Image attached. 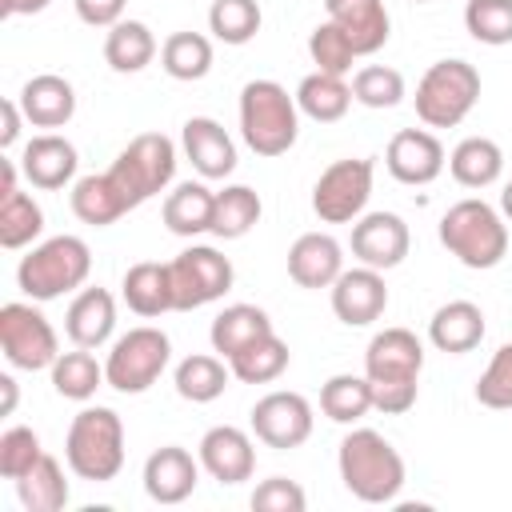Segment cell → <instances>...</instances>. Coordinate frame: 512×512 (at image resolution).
<instances>
[{
    "mask_svg": "<svg viewBox=\"0 0 512 512\" xmlns=\"http://www.w3.org/2000/svg\"><path fill=\"white\" fill-rule=\"evenodd\" d=\"M480 100V72L468 60H436L416 84V116L428 128H456Z\"/></svg>",
    "mask_w": 512,
    "mask_h": 512,
    "instance_id": "6",
    "label": "cell"
},
{
    "mask_svg": "<svg viewBox=\"0 0 512 512\" xmlns=\"http://www.w3.org/2000/svg\"><path fill=\"white\" fill-rule=\"evenodd\" d=\"M324 12L352 40L356 56H372L388 44L392 20H388L384 0H324Z\"/></svg>",
    "mask_w": 512,
    "mask_h": 512,
    "instance_id": "20",
    "label": "cell"
},
{
    "mask_svg": "<svg viewBox=\"0 0 512 512\" xmlns=\"http://www.w3.org/2000/svg\"><path fill=\"white\" fill-rule=\"evenodd\" d=\"M160 68L172 80H204L212 72V40L200 32H172L160 44Z\"/></svg>",
    "mask_w": 512,
    "mask_h": 512,
    "instance_id": "38",
    "label": "cell"
},
{
    "mask_svg": "<svg viewBox=\"0 0 512 512\" xmlns=\"http://www.w3.org/2000/svg\"><path fill=\"white\" fill-rule=\"evenodd\" d=\"M200 468L220 484H244L256 472L252 436L236 424H216L200 436Z\"/></svg>",
    "mask_w": 512,
    "mask_h": 512,
    "instance_id": "16",
    "label": "cell"
},
{
    "mask_svg": "<svg viewBox=\"0 0 512 512\" xmlns=\"http://www.w3.org/2000/svg\"><path fill=\"white\" fill-rule=\"evenodd\" d=\"M288 344L276 336V332H268V336H260L256 344H248L244 352H236L232 360H228V368H232V376L240 380V384H272L284 368H288Z\"/></svg>",
    "mask_w": 512,
    "mask_h": 512,
    "instance_id": "39",
    "label": "cell"
},
{
    "mask_svg": "<svg viewBox=\"0 0 512 512\" xmlns=\"http://www.w3.org/2000/svg\"><path fill=\"white\" fill-rule=\"evenodd\" d=\"M168 360H172V340L160 328L140 324V328H128L124 336H116V344L108 348L104 380H108V388H116L124 396H140L164 376Z\"/></svg>",
    "mask_w": 512,
    "mask_h": 512,
    "instance_id": "8",
    "label": "cell"
},
{
    "mask_svg": "<svg viewBox=\"0 0 512 512\" xmlns=\"http://www.w3.org/2000/svg\"><path fill=\"white\" fill-rule=\"evenodd\" d=\"M0 348H4V360L20 372H44L60 356V340L48 316L20 300L0 308Z\"/></svg>",
    "mask_w": 512,
    "mask_h": 512,
    "instance_id": "9",
    "label": "cell"
},
{
    "mask_svg": "<svg viewBox=\"0 0 512 512\" xmlns=\"http://www.w3.org/2000/svg\"><path fill=\"white\" fill-rule=\"evenodd\" d=\"M320 412L336 424H356L372 412V384L368 376H352V372H336L324 380L320 388Z\"/></svg>",
    "mask_w": 512,
    "mask_h": 512,
    "instance_id": "37",
    "label": "cell"
},
{
    "mask_svg": "<svg viewBox=\"0 0 512 512\" xmlns=\"http://www.w3.org/2000/svg\"><path fill=\"white\" fill-rule=\"evenodd\" d=\"M48 372H52L56 396H64V400H92L96 388L108 384L104 380V364H96L92 348H80V344L72 352H60Z\"/></svg>",
    "mask_w": 512,
    "mask_h": 512,
    "instance_id": "36",
    "label": "cell"
},
{
    "mask_svg": "<svg viewBox=\"0 0 512 512\" xmlns=\"http://www.w3.org/2000/svg\"><path fill=\"white\" fill-rule=\"evenodd\" d=\"M76 4V16L92 28H112L124 20V4L128 0H72Z\"/></svg>",
    "mask_w": 512,
    "mask_h": 512,
    "instance_id": "49",
    "label": "cell"
},
{
    "mask_svg": "<svg viewBox=\"0 0 512 512\" xmlns=\"http://www.w3.org/2000/svg\"><path fill=\"white\" fill-rule=\"evenodd\" d=\"M464 28L480 44H512V0H468L464 4Z\"/></svg>",
    "mask_w": 512,
    "mask_h": 512,
    "instance_id": "42",
    "label": "cell"
},
{
    "mask_svg": "<svg viewBox=\"0 0 512 512\" xmlns=\"http://www.w3.org/2000/svg\"><path fill=\"white\" fill-rule=\"evenodd\" d=\"M72 212H76V220H84L92 228H108L132 208L124 204V196L108 172H92V176H80L72 184Z\"/></svg>",
    "mask_w": 512,
    "mask_h": 512,
    "instance_id": "30",
    "label": "cell"
},
{
    "mask_svg": "<svg viewBox=\"0 0 512 512\" xmlns=\"http://www.w3.org/2000/svg\"><path fill=\"white\" fill-rule=\"evenodd\" d=\"M92 272V252L80 236H52L44 244H36L20 268H16V284L28 300H56L72 288H80Z\"/></svg>",
    "mask_w": 512,
    "mask_h": 512,
    "instance_id": "5",
    "label": "cell"
},
{
    "mask_svg": "<svg viewBox=\"0 0 512 512\" xmlns=\"http://www.w3.org/2000/svg\"><path fill=\"white\" fill-rule=\"evenodd\" d=\"M16 484V496H20V504L28 508V512H60L64 504H68V480H64V468H60V460L56 456H40L20 480H12Z\"/></svg>",
    "mask_w": 512,
    "mask_h": 512,
    "instance_id": "34",
    "label": "cell"
},
{
    "mask_svg": "<svg viewBox=\"0 0 512 512\" xmlns=\"http://www.w3.org/2000/svg\"><path fill=\"white\" fill-rule=\"evenodd\" d=\"M152 56H156V36H152L148 24L120 20V24L108 28V36H104V60H108L112 72H124V76L128 72H144L152 64Z\"/></svg>",
    "mask_w": 512,
    "mask_h": 512,
    "instance_id": "31",
    "label": "cell"
},
{
    "mask_svg": "<svg viewBox=\"0 0 512 512\" xmlns=\"http://www.w3.org/2000/svg\"><path fill=\"white\" fill-rule=\"evenodd\" d=\"M296 104L308 120L336 124L352 104V84H344V76H332V72H308L296 88Z\"/></svg>",
    "mask_w": 512,
    "mask_h": 512,
    "instance_id": "32",
    "label": "cell"
},
{
    "mask_svg": "<svg viewBox=\"0 0 512 512\" xmlns=\"http://www.w3.org/2000/svg\"><path fill=\"white\" fill-rule=\"evenodd\" d=\"M168 272H172V300H176V312H192V308H204L212 300H220L236 272H232V260L220 256L216 248L208 244H192L184 248L180 256L168 260Z\"/></svg>",
    "mask_w": 512,
    "mask_h": 512,
    "instance_id": "11",
    "label": "cell"
},
{
    "mask_svg": "<svg viewBox=\"0 0 512 512\" xmlns=\"http://www.w3.org/2000/svg\"><path fill=\"white\" fill-rule=\"evenodd\" d=\"M408 244H412L408 224L396 212H364L352 224V256L376 272L396 268L408 256Z\"/></svg>",
    "mask_w": 512,
    "mask_h": 512,
    "instance_id": "13",
    "label": "cell"
},
{
    "mask_svg": "<svg viewBox=\"0 0 512 512\" xmlns=\"http://www.w3.org/2000/svg\"><path fill=\"white\" fill-rule=\"evenodd\" d=\"M44 456L40 448V436L24 424H12L4 436H0V476L4 480H20L36 460Z\"/></svg>",
    "mask_w": 512,
    "mask_h": 512,
    "instance_id": "46",
    "label": "cell"
},
{
    "mask_svg": "<svg viewBox=\"0 0 512 512\" xmlns=\"http://www.w3.org/2000/svg\"><path fill=\"white\" fill-rule=\"evenodd\" d=\"M352 100L364 108H396L404 100V76L388 64H364L352 76Z\"/></svg>",
    "mask_w": 512,
    "mask_h": 512,
    "instance_id": "43",
    "label": "cell"
},
{
    "mask_svg": "<svg viewBox=\"0 0 512 512\" xmlns=\"http://www.w3.org/2000/svg\"><path fill=\"white\" fill-rule=\"evenodd\" d=\"M372 384V408L384 416H400L416 404L420 380H368Z\"/></svg>",
    "mask_w": 512,
    "mask_h": 512,
    "instance_id": "48",
    "label": "cell"
},
{
    "mask_svg": "<svg viewBox=\"0 0 512 512\" xmlns=\"http://www.w3.org/2000/svg\"><path fill=\"white\" fill-rule=\"evenodd\" d=\"M0 388H4V416L16 408V380L12 376H0Z\"/></svg>",
    "mask_w": 512,
    "mask_h": 512,
    "instance_id": "53",
    "label": "cell"
},
{
    "mask_svg": "<svg viewBox=\"0 0 512 512\" xmlns=\"http://www.w3.org/2000/svg\"><path fill=\"white\" fill-rule=\"evenodd\" d=\"M228 376L232 368L224 364V356H208V352H196V356H184L172 372V384L184 400L192 404H212L216 396H224L228 388Z\"/></svg>",
    "mask_w": 512,
    "mask_h": 512,
    "instance_id": "33",
    "label": "cell"
},
{
    "mask_svg": "<svg viewBox=\"0 0 512 512\" xmlns=\"http://www.w3.org/2000/svg\"><path fill=\"white\" fill-rule=\"evenodd\" d=\"M308 56H312L316 72H332V76H348L352 64H356L352 40H348L332 20H324V24L312 28V36H308Z\"/></svg>",
    "mask_w": 512,
    "mask_h": 512,
    "instance_id": "44",
    "label": "cell"
},
{
    "mask_svg": "<svg viewBox=\"0 0 512 512\" xmlns=\"http://www.w3.org/2000/svg\"><path fill=\"white\" fill-rule=\"evenodd\" d=\"M20 108H24V120L32 128H64L72 116H76V88L56 76V72H40L32 76L24 88H20Z\"/></svg>",
    "mask_w": 512,
    "mask_h": 512,
    "instance_id": "23",
    "label": "cell"
},
{
    "mask_svg": "<svg viewBox=\"0 0 512 512\" xmlns=\"http://www.w3.org/2000/svg\"><path fill=\"white\" fill-rule=\"evenodd\" d=\"M424 368V344L408 328H384L368 340L364 352V376L368 380H420Z\"/></svg>",
    "mask_w": 512,
    "mask_h": 512,
    "instance_id": "18",
    "label": "cell"
},
{
    "mask_svg": "<svg viewBox=\"0 0 512 512\" xmlns=\"http://www.w3.org/2000/svg\"><path fill=\"white\" fill-rule=\"evenodd\" d=\"M476 400L484 408H496V412L512 408V344H500L492 352L488 368L476 380Z\"/></svg>",
    "mask_w": 512,
    "mask_h": 512,
    "instance_id": "45",
    "label": "cell"
},
{
    "mask_svg": "<svg viewBox=\"0 0 512 512\" xmlns=\"http://www.w3.org/2000/svg\"><path fill=\"white\" fill-rule=\"evenodd\" d=\"M240 136L256 156H284L300 136V104L276 80L240 88Z\"/></svg>",
    "mask_w": 512,
    "mask_h": 512,
    "instance_id": "2",
    "label": "cell"
},
{
    "mask_svg": "<svg viewBox=\"0 0 512 512\" xmlns=\"http://www.w3.org/2000/svg\"><path fill=\"white\" fill-rule=\"evenodd\" d=\"M128 208H140L156 192H164L176 176V144L164 132H140L108 168Z\"/></svg>",
    "mask_w": 512,
    "mask_h": 512,
    "instance_id": "7",
    "label": "cell"
},
{
    "mask_svg": "<svg viewBox=\"0 0 512 512\" xmlns=\"http://www.w3.org/2000/svg\"><path fill=\"white\" fill-rule=\"evenodd\" d=\"M272 332V320L264 308L256 304H228L224 312H216L212 328H208V340H212V352L232 360L236 352H244L248 344H256L260 336Z\"/></svg>",
    "mask_w": 512,
    "mask_h": 512,
    "instance_id": "27",
    "label": "cell"
},
{
    "mask_svg": "<svg viewBox=\"0 0 512 512\" xmlns=\"http://www.w3.org/2000/svg\"><path fill=\"white\" fill-rule=\"evenodd\" d=\"M264 204L248 184H228L216 192V208H212V236L220 240H240L256 228Z\"/></svg>",
    "mask_w": 512,
    "mask_h": 512,
    "instance_id": "35",
    "label": "cell"
},
{
    "mask_svg": "<svg viewBox=\"0 0 512 512\" xmlns=\"http://www.w3.org/2000/svg\"><path fill=\"white\" fill-rule=\"evenodd\" d=\"M372 196V160L348 156L320 172L312 188V212L324 224H356Z\"/></svg>",
    "mask_w": 512,
    "mask_h": 512,
    "instance_id": "10",
    "label": "cell"
},
{
    "mask_svg": "<svg viewBox=\"0 0 512 512\" xmlns=\"http://www.w3.org/2000/svg\"><path fill=\"white\" fill-rule=\"evenodd\" d=\"M252 436L276 452L300 448L312 436V404L300 392H268L252 404Z\"/></svg>",
    "mask_w": 512,
    "mask_h": 512,
    "instance_id": "12",
    "label": "cell"
},
{
    "mask_svg": "<svg viewBox=\"0 0 512 512\" xmlns=\"http://www.w3.org/2000/svg\"><path fill=\"white\" fill-rule=\"evenodd\" d=\"M16 192V164L12 160H0V196Z\"/></svg>",
    "mask_w": 512,
    "mask_h": 512,
    "instance_id": "52",
    "label": "cell"
},
{
    "mask_svg": "<svg viewBox=\"0 0 512 512\" xmlns=\"http://www.w3.org/2000/svg\"><path fill=\"white\" fill-rule=\"evenodd\" d=\"M440 244L464 264V268H496L508 252V224L504 212H496L492 204L468 196L456 200L444 216H440Z\"/></svg>",
    "mask_w": 512,
    "mask_h": 512,
    "instance_id": "3",
    "label": "cell"
},
{
    "mask_svg": "<svg viewBox=\"0 0 512 512\" xmlns=\"http://www.w3.org/2000/svg\"><path fill=\"white\" fill-rule=\"evenodd\" d=\"M384 164L392 180L420 188L444 172V144L428 128H400L384 148Z\"/></svg>",
    "mask_w": 512,
    "mask_h": 512,
    "instance_id": "15",
    "label": "cell"
},
{
    "mask_svg": "<svg viewBox=\"0 0 512 512\" xmlns=\"http://www.w3.org/2000/svg\"><path fill=\"white\" fill-rule=\"evenodd\" d=\"M428 340L448 352V356H460V352H472L480 340H484V312L480 304L472 300H448L432 312L428 320Z\"/></svg>",
    "mask_w": 512,
    "mask_h": 512,
    "instance_id": "25",
    "label": "cell"
},
{
    "mask_svg": "<svg viewBox=\"0 0 512 512\" xmlns=\"http://www.w3.org/2000/svg\"><path fill=\"white\" fill-rule=\"evenodd\" d=\"M344 272V248L328 232H304L288 248V276L300 288H332Z\"/></svg>",
    "mask_w": 512,
    "mask_h": 512,
    "instance_id": "21",
    "label": "cell"
},
{
    "mask_svg": "<svg viewBox=\"0 0 512 512\" xmlns=\"http://www.w3.org/2000/svg\"><path fill=\"white\" fill-rule=\"evenodd\" d=\"M260 4L256 0H212L208 8V32L220 44H248L260 32Z\"/></svg>",
    "mask_w": 512,
    "mask_h": 512,
    "instance_id": "41",
    "label": "cell"
},
{
    "mask_svg": "<svg viewBox=\"0 0 512 512\" xmlns=\"http://www.w3.org/2000/svg\"><path fill=\"white\" fill-rule=\"evenodd\" d=\"M180 144H184V156L192 160V168H196L204 180H224V176H232V168H236V144H232V136L224 132L220 120H212V116H192V120H184Z\"/></svg>",
    "mask_w": 512,
    "mask_h": 512,
    "instance_id": "19",
    "label": "cell"
},
{
    "mask_svg": "<svg viewBox=\"0 0 512 512\" xmlns=\"http://www.w3.org/2000/svg\"><path fill=\"white\" fill-rule=\"evenodd\" d=\"M340 480L364 504H392L404 488V456L376 428H352L340 440Z\"/></svg>",
    "mask_w": 512,
    "mask_h": 512,
    "instance_id": "1",
    "label": "cell"
},
{
    "mask_svg": "<svg viewBox=\"0 0 512 512\" xmlns=\"http://www.w3.org/2000/svg\"><path fill=\"white\" fill-rule=\"evenodd\" d=\"M388 308V284L376 268L360 264V268H344L332 284V312L340 324L348 328H364L372 320H380Z\"/></svg>",
    "mask_w": 512,
    "mask_h": 512,
    "instance_id": "14",
    "label": "cell"
},
{
    "mask_svg": "<svg viewBox=\"0 0 512 512\" xmlns=\"http://www.w3.org/2000/svg\"><path fill=\"white\" fill-rule=\"evenodd\" d=\"M200 480V460H192L188 448L164 444L144 460V492L156 504H184L196 492Z\"/></svg>",
    "mask_w": 512,
    "mask_h": 512,
    "instance_id": "17",
    "label": "cell"
},
{
    "mask_svg": "<svg viewBox=\"0 0 512 512\" xmlns=\"http://www.w3.org/2000/svg\"><path fill=\"white\" fill-rule=\"evenodd\" d=\"M500 212H504V220H512V180H508L504 192H500Z\"/></svg>",
    "mask_w": 512,
    "mask_h": 512,
    "instance_id": "54",
    "label": "cell"
},
{
    "mask_svg": "<svg viewBox=\"0 0 512 512\" xmlns=\"http://www.w3.org/2000/svg\"><path fill=\"white\" fill-rule=\"evenodd\" d=\"M76 164H80V160H76L72 140L56 136V132L32 136V140L24 144V152H20V172L28 176L32 188H44V192L64 188V184L76 176Z\"/></svg>",
    "mask_w": 512,
    "mask_h": 512,
    "instance_id": "22",
    "label": "cell"
},
{
    "mask_svg": "<svg viewBox=\"0 0 512 512\" xmlns=\"http://www.w3.org/2000/svg\"><path fill=\"white\" fill-rule=\"evenodd\" d=\"M448 172H452V180H456L460 188H488V184H496L500 172H504V152H500V144L488 140V136H468V140H460V144L452 148Z\"/></svg>",
    "mask_w": 512,
    "mask_h": 512,
    "instance_id": "29",
    "label": "cell"
},
{
    "mask_svg": "<svg viewBox=\"0 0 512 512\" xmlns=\"http://www.w3.org/2000/svg\"><path fill=\"white\" fill-rule=\"evenodd\" d=\"M40 228H44V212H40V204L28 192L16 188V192L0 196V244L4 248L32 244L40 236Z\"/></svg>",
    "mask_w": 512,
    "mask_h": 512,
    "instance_id": "40",
    "label": "cell"
},
{
    "mask_svg": "<svg viewBox=\"0 0 512 512\" xmlns=\"http://www.w3.org/2000/svg\"><path fill=\"white\" fill-rule=\"evenodd\" d=\"M112 328H116V300L108 288H80L76 300L68 304V316H64V332L72 344L80 348H100L112 340Z\"/></svg>",
    "mask_w": 512,
    "mask_h": 512,
    "instance_id": "24",
    "label": "cell"
},
{
    "mask_svg": "<svg viewBox=\"0 0 512 512\" xmlns=\"http://www.w3.org/2000/svg\"><path fill=\"white\" fill-rule=\"evenodd\" d=\"M0 116H4V128H0V148H12V144H16V136H20V120H24L20 100H4V104H0Z\"/></svg>",
    "mask_w": 512,
    "mask_h": 512,
    "instance_id": "50",
    "label": "cell"
},
{
    "mask_svg": "<svg viewBox=\"0 0 512 512\" xmlns=\"http://www.w3.org/2000/svg\"><path fill=\"white\" fill-rule=\"evenodd\" d=\"M416 4H424V0H416Z\"/></svg>",
    "mask_w": 512,
    "mask_h": 512,
    "instance_id": "55",
    "label": "cell"
},
{
    "mask_svg": "<svg viewBox=\"0 0 512 512\" xmlns=\"http://www.w3.org/2000/svg\"><path fill=\"white\" fill-rule=\"evenodd\" d=\"M212 208H216V192H208L196 180H184V184H176L164 196L160 216H164L168 232H176V236H200V232H212Z\"/></svg>",
    "mask_w": 512,
    "mask_h": 512,
    "instance_id": "28",
    "label": "cell"
},
{
    "mask_svg": "<svg viewBox=\"0 0 512 512\" xmlns=\"http://www.w3.org/2000/svg\"><path fill=\"white\" fill-rule=\"evenodd\" d=\"M120 292H124V304H128L136 316H144V320L164 316V312H176V300H172V272H168V264H156V260H140V264H132V268L124 272Z\"/></svg>",
    "mask_w": 512,
    "mask_h": 512,
    "instance_id": "26",
    "label": "cell"
},
{
    "mask_svg": "<svg viewBox=\"0 0 512 512\" xmlns=\"http://www.w3.org/2000/svg\"><path fill=\"white\" fill-rule=\"evenodd\" d=\"M52 0H0V12L4 16H32V12H44Z\"/></svg>",
    "mask_w": 512,
    "mask_h": 512,
    "instance_id": "51",
    "label": "cell"
},
{
    "mask_svg": "<svg viewBox=\"0 0 512 512\" xmlns=\"http://www.w3.org/2000/svg\"><path fill=\"white\" fill-rule=\"evenodd\" d=\"M252 508L256 512H304L308 508V496L296 480H284V476H268L256 484L252 492Z\"/></svg>",
    "mask_w": 512,
    "mask_h": 512,
    "instance_id": "47",
    "label": "cell"
},
{
    "mask_svg": "<svg viewBox=\"0 0 512 512\" xmlns=\"http://www.w3.org/2000/svg\"><path fill=\"white\" fill-rule=\"evenodd\" d=\"M64 460L80 480L104 484L124 468V424L112 408H80L64 436Z\"/></svg>",
    "mask_w": 512,
    "mask_h": 512,
    "instance_id": "4",
    "label": "cell"
}]
</instances>
